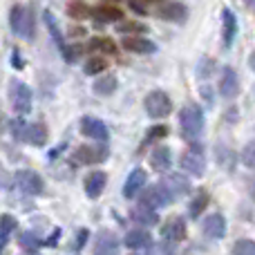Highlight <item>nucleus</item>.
Listing matches in <instances>:
<instances>
[{
	"instance_id": "4c0bfd02",
	"label": "nucleus",
	"mask_w": 255,
	"mask_h": 255,
	"mask_svg": "<svg viewBox=\"0 0 255 255\" xmlns=\"http://www.w3.org/2000/svg\"><path fill=\"white\" fill-rule=\"evenodd\" d=\"M88 231H85V229H81L79 231V235H76V242H74V249H83L85 247V242H88Z\"/></svg>"
},
{
	"instance_id": "c756f323",
	"label": "nucleus",
	"mask_w": 255,
	"mask_h": 255,
	"mask_svg": "<svg viewBox=\"0 0 255 255\" xmlns=\"http://www.w3.org/2000/svg\"><path fill=\"white\" fill-rule=\"evenodd\" d=\"M145 249H148V255H172V247L168 242H157V244L150 242Z\"/></svg>"
},
{
	"instance_id": "e433bc0d",
	"label": "nucleus",
	"mask_w": 255,
	"mask_h": 255,
	"mask_svg": "<svg viewBox=\"0 0 255 255\" xmlns=\"http://www.w3.org/2000/svg\"><path fill=\"white\" fill-rule=\"evenodd\" d=\"M168 134V128L166 126H154L152 130L148 132V139H161V136Z\"/></svg>"
},
{
	"instance_id": "49530a36",
	"label": "nucleus",
	"mask_w": 255,
	"mask_h": 255,
	"mask_svg": "<svg viewBox=\"0 0 255 255\" xmlns=\"http://www.w3.org/2000/svg\"><path fill=\"white\" fill-rule=\"evenodd\" d=\"M247 4H249V7H253V0H247Z\"/></svg>"
},
{
	"instance_id": "9b49d317",
	"label": "nucleus",
	"mask_w": 255,
	"mask_h": 255,
	"mask_svg": "<svg viewBox=\"0 0 255 255\" xmlns=\"http://www.w3.org/2000/svg\"><path fill=\"white\" fill-rule=\"evenodd\" d=\"M161 186L170 193V197H181V195H186L190 190V184L188 179H186L184 175H177V172H172V175H166L161 179Z\"/></svg>"
},
{
	"instance_id": "6ab92c4d",
	"label": "nucleus",
	"mask_w": 255,
	"mask_h": 255,
	"mask_svg": "<svg viewBox=\"0 0 255 255\" xmlns=\"http://www.w3.org/2000/svg\"><path fill=\"white\" fill-rule=\"evenodd\" d=\"M124 47L128 49V52H134V54L154 52V45L150 43L148 38H139V36H128V38H124Z\"/></svg>"
},
{
	"instance_id": "58836bf2",
	"label": "nucleus",
	"mask_w": 255,
	"mask_h": 255,
	"mask_svg": "<svg viewBox=\"0 0 255 255\" xmlns=\"http://www.w3.org/2000/svg\"><path fill=\"white\" fill-rule=\"evenodd\" d=\"M121 31H143V25H139V22H128V25L119 27Z\"/></svg>"
},
{
	"instance_id": "a878e982",
	"label": "nucleus",
	"mask_w": 255,
	"mask_h": 255,
	"mask_svg": "<svg viewBox=\"0 0 255 255\" xmlns=\"http://www.w3.org/2000/svg\"><path fill=\"white\" fill-rule=\"evenodd\" d=\"M117 90V79L115 76H103L94 83V92L97 94H112Z\"/></svg>"
},
{
	"instance_id": "bb28decb",
	"label": "nucleus",
	"mask_w": 255,
	"mask_h": 255,
	"mask_svg": "<svg viewBox=\"0 0 255 255\" xmlns=\"http://www.w3.org/2000/svg\"><path fill=\"white\" fill-rule=\"evenodd\" d=\"M90 49L92 52H106V54H115L117 52V45L112 43L110 38H94L90 43Z\"/></svg>"
},
{
	"instance_id": "2eb2a0df",
	"label": "nucleus",
	"mask_w": 255,
	"mask_h": 255,
	"mask_svg": "<svg viewBox=\"0 0 255 255\" xmlns=\"http://www.w3.org/2000/svg\"><path fill=\"white\" fill-rule=\"evenodd\" d=\"M145 186V170H141V168H134V170L128 175L126 179V186H124V195L128 199H132L134 195H139V190Z\"/></svg>"
},
{
	"instance_id": "37998d69",
	"label": "nucleus",
	"mask_w": 255,
	"mask_h": 255,
	"mask_svg": "<svg viewBox=\"0 0 255 255\" xmlns=\"http://www.w3.org/2000/svg\"><path fill=\"white\" fill-rule=\"evenodd\" d=\"M130 7H132V9H134V11H136V13H141V16H143V13H145V9H143V7H141V4H139V2H134V0H130Z\"/></svg>"
},
{
	"instance_id": "b1692460",
	"label": "nucleus",
	"mask_w": 255,
	"mask_h": 255,
	"mask_svg": "<svg viewBox=\"0 0 255 255\" xmlns=\"http://www.w3.org/2000/svg\"><path fill=\"white\" fill-rule=\"evenodd\" d=\"M43 18H45V25H47V31L52 34L54 43H56V47L58 49H65V45H63L61 29H58V22H56V18L52 16V11H43Z\"/></svg>"
},
{
	"instance_id": "a211bd4d",
	"label": "nucleus",
	"mask_w": 255,
	"mask_h": 255,
	"mask_svg": "<svg viewBox=\"0 0 255 255\" xmlns=\"http://www.w3.org/2000/svg\"><path fill=\"white\" fill-rule=\"evenodd\" d=\"M170 163H172V157H170V150L168 148L152 150V154H150V166L157 172H166L168 168H170Z\"/></svg>"
},
{
	"instance_id": "4be33fe9",
	"label": "nucleus",
	"mask_w": 255,
	"mask_h": 255,
	"mask_svg": "<svg viewBox=\"0 0 255 255\" xmlns=\"http://www.w3.org/2000/svg\"><path fill=\"white\" fill-rule=\"evenodd\" d=\"M94 18H97L99 22H115V20H121L124 18V11L121 9H117V7H97L94 11H90Z\"/></svg>"
},
{
	"instance_id": "393cba45",
	"label": "nucleus",
	"mask_w": 255,
	"mask_h": 255,
	"mask_svg": "<svg viewBox=\"0 0 255 255\" xmlns=\"http://www.w3.org/2000/svg\"><path fill=\"white\" fill-rule=\"evenodd\" d=\"M27 141L34 145H43L47 141V128L43 124H34V126H27Z\"/></svg>"
},
{
	"instance_id": "a19ab883",
	"label": "nucleus",
	"mask_w": 255,
	"mask_h": 255,
	"mask_svg": "<svg viewBox=\"0 0 255 255\" xmlns=\"http://www.w3.org/2000/svg\"><path fill=\"white\" fill-rule=\"evenodd\" d=\"M13 67H16V70H22V67H25V63L20 61V56H18V52H13Z\"/></svg>"
},
{
	"instance_id": "c85d7f7f",
	"label": "nucleus",
	"mask_w": 255,
	"mask_h": 255,
	"mask_svg": "<svg viewBox=\"0 0 255 255\" xmlns=\"http://www.w3.org/2000/svg\"><path fill=\"white\" fill-rule=\"evenodd\" d=\"M233 255H255L253 240H240V242L233 247Z\"/></svg>"
},
{
	"instance_id": "f3484780",
	"label": "nucleus",
	"mask_w": 255,
	"mask_h": 255,
	"mask_svg": "<svg viewBox=\"0 0 255 255\" xmlns=\"http://www.w3.org/2000/svg\"><path fill=\"white\" fill-rule=\"evenodd\" d=\"M106 181H108V177H106V172H101V170L88 175V179H85V193H88V197L97 199L99 195L103 193V188H106Z\"/></svg>"
},
{
	"instance_id": "473e14b6",
	"label": "nucleus",
	"mask_w": 255,
	"mask_h": 255,
	"mask_svg": "<svg viewBox=\"0 0 255 255\" xmlns=\"http://www.w3.org/2000/svg\"><path fill=\"white\" fill-rule=\"evenodd\" d=\"M11 132L18 141H27V124L22 119H16L11 121Z\"/></svg>"
},
{
	"instance_id": "0eeeda50",
	"label": "nucleus",
	"mask_w": 255,
	"mask_h": 255,
	"mask_svg": "<svg viewBox=\"0 0 255 255\" xmlns=\"http://www.w3.org/2000/svg\"><path fill=\"white\" fill-rule=\"evenodd\" d=\"M170 202H172L170 193H168L161 184H157V186H150V188L145 190V193H143V202H141V204H145V206H150V208H154V211H157V208L168 206Z\"/></svg>"
},
{
	"instance_id": "39448f33",
	"label": "nucleus",
	"mask_w": 255,
	"mask_h": 255,
	"mask_svg": "<svg viewBox=\"0 0 255 255\" xmlns=\"http://www.w3.org/2000/svg\"><path fill=\"white\" fill-rule=\"evenodd\" d=\"M16 186L25 195H40L45 188L43 179H40L38 172H34V170H18L16 172Z\"/></svg>"
},
{
	"instance_id": "c9c22d12",
	"label": "nucleus",
	"mask_w": 255,
	"mask_h": 255,
	"mask_svg": "<svg viewBox=\"0 0 255 255\" xmlns=\"http://www.w3.org/2000/svg\"><path fill=\"white\" fill-rule=\"evenodd\" d=\"M242 161H244V166H247V168H253V143H249L247 148H244Z\"/></svg>"
},
{
	"instance_id": "2f4dec72",
	"label": "nucleus",
	"mask_w": 255,
	"mask_h": 255,
	"mask_svg": "<svg viewBox=\"0 0 255 255\" xmlns=\"http://www.w3.org/2000/svg\"><path fill=\"white\" fill-rule=\"evenodd\" d=\"M11 231H16V217L4 213V215H0V233L9 235Z\"/></svg>"
},
{
	"instance_id": "ea45409f",
	"label": "nucleus",
	"mask_w": 255,
	"mask_h": 255,
	"mask_svg": "<svg viewBox=\"0 0 255 255\" xmlns=\"http://www.w3.org/2000/svg\"><path fill=\"white\" fill-rule=\"evenodd\" d=\"M7 186H9L7 170H2V166H0V188H7Z\"/></svg>"
},
{
	"instance_id": "4468645a",
	"label": "nucleus",
	"mask_w": 255,
	"mask_h": 255,
	"mask_svg": "<svg viewBox=\"0 0 255 255\" xmlns=\"http://www.w3.org/2000/svg\"><path fill=\"white\" fill-rule=\"evenodd\" d=\"M161 238L168 240V242H181L186 238V222L181 217H172L161 229Z\"/></svg>"
},
{
	"instance_id": "79ce46f5",
	"label": "nucleus",
	"mask_w": 255,
	"mask_h": 255,
	"mask_svg": "<svg viewBox=\"0 0 255 255\" xmlns=\"http://www.w3.org/2000/svg\"><path fill=\"white\" fill-rule=\"evenodd\" d=\"M58 235H61V231L56 229V231H54V233H52V238H49L45 244H47V247H54V244H56V240H58Z\"/></svg>"
},
{
	"instance_id": "f704fd0d",
	"label": "nucleus",
	"mask_w": 255,
	"mask_h": 255,
	"mask_svg": "<svg viewBox=\"0 0 255 255\" xmlns=\"http://www.w3.org/2000/svg\"><path fill=\"white\" fill-rule=\"evenodd\" d=\"M108 67L106 61H101V58H92V61H88V65H85V74H99V72H103Z\"/></svg>"
},
{
	"instance_id": "423d86ee",
	"label": "nucleus",
	"mask_w": 255,
	"mask_h": 255,
	"mask_svg": "<svg viewBox=\"0 0 255 255\" xmlns=\"http://www.w3.org/2000/svg\"><path fill=\"white\" fill-rule=\"evenodd\" d=\"M11 103L13 110L18 115H27L31 110V90L25 83H13L11 85Z\"/></svg>"
},
{
	"instance_id": "aec40b11",
	"label": "nucleus",
	"mask_w": 255,
	"mask_h": 255,
	"mask_svg": "<svg viewBox=\"0 0 255 255\" xmlns=\"http://www.w3.org/2000/svg\"><path fill=\"white\" fill-rule=\"evenodd\" d=\"M152 242L150 240V233L148 231H141V229H134V231H130V233L126 235V247L128 249H145L148 244Z\"/></svg>"
},
{
	"instance_id": "cd10ccee",
	"label": "nucleus",
	"mask_w": 255,
	"mask_h": 255,
	"mask_svg": "<svg viewBox=\"0 0 255 255\" xmlns=\"http://www.w3.org/2000/svg\"><path fill=\"white\" fill-rule=\"evenodd\" d=\"M67 13H70L72 18L83 20V18L90 16V7H88V4H81V2H70V4H67Z\"/></svg>"
},
{
	"instance_id": "6e6552de",
	"label": "nucleus",
	"mask_w": 255,
	"mask_h": 255,
	"mask_svg": "<svg viewBox=\"0 0 255 255\" xmlns=\"http://www.w3.org/2000/svg\"><path fill=\"white\" fill-rule=\"evenodd\" d=\"M121 249V242L117 240L115 233L110 231H101L94 242V255H117Z\"/></svg>"
},
{
	"instance_id": "f8f14e48",
	"label": "nucleus",
	"mask_w": 255,
	"mask_h": 255,
	"mask_svg": "<svg viewBox=\"0 0 255 255\" xmlns=\"http://www.w3.org/2000/svg\"><path fill=\"white\" fill-rule=\"evenodd\" d=\"M240 90V81L233 67H224L222 70V81H220V94L224 99H233Z\"/></svg>"
},
{
	"instance_id": "7c9ffc66",
	"label": "nucleus",
	"mask_w": 255,
	"mask_h": 255,
	"mask_svg": "<svg viewBox=\"0 0 255 255\" xmlns=\"http://www.w3.org/2000/svg\"><path fill=\"white\" fill-rule=\"evenodd\" d=\"M20 247L27 249V251H36V249L40 247V242H38V238H36L34 233H22L20 235Z\"/></svg>"
},
{
	"instance_id": "a18cd8bd",
	"label": "nucleus",
	"mask_w": 255,
	"mask_h": 255,
	"mask_svg": "<svg viewBox=\"0 0 255 255\" xmlns=\"http://www.w3.org/2000/svg\"><path fill=\"white\" fill-rule=\"evenodd\" d=\"M2 124H4V121H2V115H0V132H2Z\"/></svg>"
},
{
	"instance_id": "c03bdc74",
	"label": "nucleus",
	"mask_w": 255,
	"mask_h": 255,
	"mask_svg": "<svg viewBox=\"0 0 255 255\" xmlns=\"http://www.w3.org/2000/svg\"><path fill=\"white\" fill-rule=\"evenodd\" d=\"M7 240H9V235L0 233V251H2V249H4V244H7Z\"/></svg>"
},
{
	"instance_id": "ddd939ff",
	"label": "nucleus",
	"mask_w": 255,
	"mask_h": 255,
	"mask_svg": "<svg viewBox=\"0 0 255 255\" xmlns=\"http://www.w3.org/2000/svg\"><path fill=\"white\" fill-rule=\"evenodd\" d=\"M204 233H206L208 238H213V240L224 238V235H226V220H224V215H220V213L208 215L206 220H204Z\"/></svg>"
},
{
	"instance_id": "72a5a7b5",
	"label": "nucleus",
	"mask_w": 255,
	"mask_h": 255,
	"mask_svg": "<svg viewBox=\"0 0 255 255\" xmlns=\"http://www.w3.org/2000/svg\"><path fill=\"white\" fill-rule=\"evenodd\" d=\"M206 202H208V197L206 195H197V197L193 199V204H190V217H199V213L204 211V206H206Z\"/></svg>"
},
{
	"instance_id": "9d476101",
	"label": "nucleus",
	"mask_w": 255,
	"mask_h": 255,
	"mask_svg": "<svg viewBox=\"0 0 255 255\" xmlns=\"http://www.w3.org/2000/svg\"><path fill=\"white\" fill-rule=\"evenodd\" d=\"M106 157H108V150L97 148V145H81L74 152L76 163H101V161H106Z\"/></svg>"
},
{
	"instance_id": "dca6fc26",
	"label": "nucleus",
	"mask_w": 255,
	"mask_h": 255,
	"mask_svg": "<svg viewBox=\"0 0 255 255\" xmlns=\"http://www.w3.org/2000/svg\"><path fill=\"white\" fill-rule=\"evenodd\" d=\"M130 215H132V220H134L136 224H141V226H154L159 222L157 211H154V208H150V206H145V204L134 206Z\"/></svg>"
},
{
	"instance_id": "7ed1b4c3",
	"label": "nucleus",
	"mask_w": 255,
	"mask_h": 255,
	"mask_svg": "<svg viewBox=\"0 0 255 255\" xmlns=\"http://www.w3.org/2000/svg\"><path fill=\"white\" fill-rule=\"evenodd\" d=\"M181 168H184L190 177L204 175V170H206V154H204L202 145L193 143L184 154H181Z\"/></svg>"
},
{
	"instance_id": "412c9836",
	"label": "nucleus",
	"mask_w": 255,
	"mask_h": 255,
	"mask_svg": "<svg viewBox=\"0 0 255 255\" xmlns=\"http://www.w3.org/2000/svg\"><path fill=\"white\" fill-rule=\"evenodd\" d=\"M159 16L163 18V20H175V22H181L186 18V7L179 2H168L163 4L161 9H159Z\"/></svg>"
},
{
	"instance_id": "20e7f679",
	"label": "nucleus",
	"mask_w": 255,
	"mask_h": 255,
	"mask_svg": "<svg viewBox=\"0 0 255 255\" xmlns=\"http://www.w3.org/2000/svg\"><path fill=\"white\" fill-rule=\"evenodd\" d=\"M145 112H148L150 117H154V119H161V117H168L172 110V101L170 97H168L166 92H150L148 97H145Z\"/></svg>"
},
{
	"instance_id": "5701e85b",
	"label": "nucleus",
	"mask_w": 255,
	"mask_h": 255,
	"mask_svg": "<svg viewBox=\"0 0 255 255\" xmlns=\"http://www.w3.org/2000/svg\"><path fill=\"white\" fill-rule=\"evenodd\" d=\"M222 18H224V43H226V47H229L235 38V31H238V20H235L231 9H224V11H222Z\"/></svg>"
},
{
	"instance_id": "f03ea898",
	"label": "nucleus",
	"mask_w": 255,
	"mask_h": 255,
	"mask_svg": "<svg viewBox=\"0 0 255 255\" xmlns=\"http://www.w3.org/2000/svg\"><path fill=\"white\" fill-rule=\"evenodd\" d=\"M9 22H11V31L16 36H20V38H34V13H31L29 7L16 4L11 9Z\"/></svg>"
},
{
	"instance_id": "1a4fd4ad",
	"label": "nucleus",
	"mask_w": 255,
	"mask_h": 255,
	"mask_svg": "<svg viewBox=\"0 0 255 255\" xmlns=\"http://www.w3.org/2000/svg\"><path fill=\"white\" fill-rule=\"evenodd\" d=\"M81 132H83L85 136H90V139H97V141L108 139V128L101 119H97V117H83V121H81Z\"/></svg>"
},
{
	"instance_id": "f257e3e1",
	"label": "nucleus",
	"mask_w": 255,
	"mask_h": 255,
	"mask_svg": "<svg viewBox=\"0 0 255 255\" xmlns=\"http://www.w3.org/2000/svg\"><path fill=\"white\" fill-rule=\"evenodd\" d=\"M179 126H181V134L184 139H190L195 141L199 134H202V128H204V117H202V110L197 106H186L184 110L179 112Z\"/></svg>"
}]
</instances>
